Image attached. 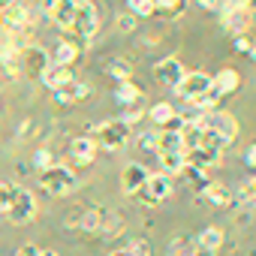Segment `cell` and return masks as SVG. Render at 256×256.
Instances as JSON below:
<instances>
[{
    "label": "cell",
    "mask_w": 256,
    "mask_h": 256,
    "mask_svg": "<svg viewBox=\"0 0 256 256\" xmlns=\"http://www.w3.org/2000/svg\"><path fill=\"white\" fill-rule=\"evenodd\" d=\"M40 187L48 193V196H70L76 187H78V178L70 166H48L46 172H40Z\"/></svg>",
    "instance_id": "1"
},
{
    "label": "cell",
    "mask_w": 256,
    "mask_h": 256,
    "mask_svg": "<svg viewBox=\"0 0 256 256\" xmlns=\"http://www.w3.org/2000/svg\"><path fill=\"white\" fill-rule=\"evenodd\" d=\"M70 30H72V36H76L78 46L100 30V10L90 4V0H78V10H76V18H72Z\"/></svg>",
    "instance_id": "2"
},
{
    "label": "cell",
    "mask_w": 256,
    "mask_h": 256,
    "mask_svg": "<svg viewBox=\"0 0 256 256\" xmlns=\"http://www.w3.org/2000/svg\"><path fill=\"white\" fill-rule=\"evenodd\" d=\"M126 139H130V126H126L120 118H114V120H102L96 126V139L94 142L100 148H106V151H120L126 145Z\"/></svg>",
    "instance_id": "3"
},
{
    "label": "cell",
    "mask_w": 256,
    "mask_h": 256,
    "mask_svg": "<svg viewBox=\"0 0 256 256\" xmlns=\"http://www.w3.org/2000/svg\"><path fill=\"white\" fill-rule=\"evenodd\" d=\"M16 226H22V223H30L34 217H36V199H34V193H28V190H22V187H12V199H10V208L4 211Z\"/></svg>",
    "instance_id": "4"
},
{
    "label": "cell",
    "mask_w": 256,
    "mask_h": 256,
    "mask_svg": "<svg viewBox=\"0 0 256 256\" xmlns=\"http://www.w3.org/2000/svg\"><path fill=\"white\" fill-rule=\"evenodd\" d=\"M220 10H223V28H226L229 34H235V36H241V34L253 24V12H250L244 4H238V0L220 4Z\"/></svg>",
    "instance_id": "5"
},
{
    "label": "cell",
    "mask_w": 256,
    "mask_h": 256,
    "mask_svg": "<svg viewBox=\"0 0 256 256\" xmlns=\"http://www.w3.org/2000/svg\"><path fill=\"white\" fill-rule=\"evenodd\" d=\"M145 205H160L163 199H169L172 196V178L166 175V172H157V175H148V181H145V187L136 193Z\"/></svg>",
    "instance_id": "6"
},
{
    "label": "cell",
    "mask_w": 256,
    "mask_h": 256,
    "mask_svg": "<svg viewBox=\"0 0 256 256\" xmlns=\"http://www.w3.org/2000/svg\"><path fill=\"white\" fill-rule=\"evenodd\" d=\"M211 88H214V82H211V76H208V72H187V76L181 78V84L175 88V94L193 106V102H196L205 90H211Z\"/></svg>",
    "instance_id": "7"
},
{
    "label": "cell",
    "mask_w": 256,
    "mask_h": 256,
    "mask_svg": "<svg viewBox=\"0 0 256 256\" xmlns=\"http://www.w3.org/2000/svg\"><path fill=\"white\" fill-rule=\"evenodd\" d=\"M42 10L60 30H70L76 10H78V0H42Z\"/></svg>",
    "instance_id": "8"
},
{
    "label": "cell",
    "mask_w": 256,
    "mask_h": 256,
    "mask_svg": "<svg viewBox=\"0 0 256 256\" xmlns=\"http://www.w3.org/2000/svg\"><path fill=\"white\" fill-rule=\"evenodd\" d=\"M202 124L208 126V130H214L226 145L238 136V120H235L229 112H217V108H214V112H208V114L202 118Z\"/></svg>",
    "instance_id": "9"
},
{
    "label": "cell",
    "mask_w": 256,
    "mask_h": 256,
    "mask_svg": "<svg viewBox=\"0 0 256 256\" xmlns=\"http://www.w3.org/2000/svg\"><path fill=\"white\" fill-rule=\"evenodd\" d=\"M184 76H187V70H184V64L178 58H160L154 64V78L160 84H166V88H178Z\"/></svg>",
    "instance_id": "10"
},
{
    "label": "cell",
    "mask_w": 256,
    "mask_h": 256,
    "mask_svg": "<svg viewBox=\"0 0 256 256\" xmlns=\"http://www.w3.org/2000/svg\"><path fill=\"white\" fill-rule=\"evenodd\" d=\"M18 64H22L30 76H40V78H42V72L52 66L46 48H40V46H24V48H18Z\"/></svg>",
    "instance_id": "11"
},
{
    "label": "cell",
    "mask_w": 256,
    "mask_h": 256,
    "mask_svg": "<svg viewBox=\"0 0 256 256\" xmlns=\"http://www.w3.org/2000/svg\"><path fill=\"white\" fill-rule=\"evenodd\" d=\"M148 175H151V172L145 169V163H126L124 172H120V190H124L126 196H136V193L145 187Z\"/></svg>",
    "instance_id": "12"
},
{
    "label": "cell",
    "mask_w": 256,
    "mask_h": 256,
    "mask_svg": "<svg viewBox=\"0 0 256 256\" xmlns=\"http://www.w3.org/2000/svg\"><path fill=\"white\" fill-rule=\"evenodd\" d=\"M0 24H4L6 30H22V28H28V24H30L28 6L16 0V4H10L6 10H0Z\"/></svg>",
    "instance_id": "13"
},
{
    "label": "cell",
    "mask_w": 256,
    "mask_h": 256,
    "mask_svg": "<svg viewBox=\"0 0 256 256\" xmlns=\"http://www.w3.org/2000/svg\"><path fill=\"white\" fill-rule=\"evenodd\" d=\"M220 154H223V151H211V148H193V151H187V154H184V166L205 172V169H211V166H217V163H220Z\"/></svg>",
    "instance_id": "14"
},
{
    "label": "cell",
    "mask_w": 256,
    "mask_h": 256,
    "mask_svg": "<svg viewBox=\"0 0 256 256\" xmlns=\"http://www.w3.org/2000/svg\"><path fill=\"white\" fill-rule=\"evenodd\" d=\"M202 196H205L214 208H229V205L235 202V193H232L226 184H220V181H208V184L202 187Z\"/></svg>",
    "instance_id": "15"
},
{
    "label": "cell",
    "mask_w": 256,
    "mask_h": 256,
    "mask_svg": "<svg viewBox=\"0 0 256 256\" xmlns=\"http://www.w3.org/2000/svg\"><path fill=\"white\" fill-rule=\"evenodd\" d=\"M70 157H72L78 166L94 163V157H96V142H94V139H88V136L72 139V142H70Z\"/></svg>",
    "instance_id": "16"
},
{
    "label": "cell",
    "mask_w": 256,
    "mask_h": 256,
    "mask_svg": "<svg viewBox=\"0 0 256 256\" xmlns=\"http://www.w3.org/2000/svg\"><path fill=\"white\" fill-rule=\"evenodd\" d=\"M106 220H108V211H106L102 205H90V208L84 211V217H82V223H78V226H82L88 235H102Z\"/></svg>",
    "instance_id": "17"
},
{
    "label": "cell",
    "mask_w": 256,
    "mask_h": 256,
    "mask_svg": "<svg viewBox=\"0 0 256 256\" xmlns=\"http://www.w3.org/2000/svg\"><path fill=\"white\" fill-rule=\"evenodd\" d=\"M70 82H72V70H70V66L52 64V66L42 72V84H46L48 90H60V88H66Z\"/></svg>",
    "instance_id": "18"
},
{
    "label": "cell",
    "mask_w": 256,
    "mask_h": 256,
    "mask_svg": "<svg viewBox=\"0 0 256 256\" xmlns=\"http://www.w3.org/2000/svg\"><path fill=\"white\" fill-rule=\"evenodd\" d=\"M78 52H82V46H78L76 40H64V42H58L54 64H60V66H70V70H72V64L78 60Z\"/></svg>",
    "instance_id": "19"
},
{
    "label": "cell",
    "mask_w": 256,
    "mask_h": 256,
    "mask_svg": "<svg viewBox=\"0 0 256 256\" xmlns=\"http://www.w3.org/2000/svg\"><path fill=\"white\" fill-rule=\"evenodd\" d=\"M88 94H90V88H88L84 82H70L66 88L54 90V96H58V102H60V106H70V102H76V100H84Z\"/></svg>",
    "instance_id": "20"
},
{
    "label": "cell",
    "mask_w": 256,
    "mask_h": 256,
    "mask_svg": "<svg viewBox=\"0 0 256 256\" xmlns=\"http://www.w3.org/2000/svg\"><path fill=\"white\" fill-rule=\"evenodd\" d=\"M157 154L166 157V154H184V145H181V133L175 130H166L157 136Z\"/></svg>",
    "instance_id": "21"
},
{
    "label": "cell",
    "mask_w": 256,
    "mask_h": 256,
    "mask_svg": "<svg viewBox=\"0 0 256 256\" xmlns=\"http://www.w3.org/2000/svg\"><path fill=\"white\" fill-rule=\"evenodd\" d=\"M211 82H214V88L220 90V96H226V94H235V90H238V84H241V76H238L235 70H220V72H217Z\"/></svg>",
    "instance_id": "22"
},
{
    "label": "cell",
    "mask_w": 256,
    "mask_h": 256,
    "mask_svg": "<svg viewBox=\"0 0 256 256\" xmlns=\"http://www.w3.org/2000/svg\"><path fill=\"white\" fill-rule=\"evenodd\" d=\"M106 72L118 82H130L133 78V64L126 60V58H108L106 60Z\"/></svg>",
    "instance_id": "23"
},
{
    "label": "cell",
    "mask_w": 256,
    "mask_h": 256,
    "mask_svg": "<svg viewBox=\"0 0 256 256\" xmlns=\"http://www.w3.org/2000/svg\"><path fill=\"white\" fill-rule=\"evenodd\" d=\"M114 100L124 102V106H133L142 100V88L130 78V82H118V90H114Z\"/></svg>",
    "instance_id": "24"
},
{
    "label": "cell",
    "mask_w": 256,
    "mask_h": 256,
    "mask_svg": "<svg viewBox=\"0 0 256 256\" xmlns=\"http://www.w3.org/2000/svg\"><path fill=\"white\" fill-rule=\"evenodd\" d=\"M220 244H223V229H217V226L202 229V232H199V238H196V247L211 250V253H217V250H220Z\"/></svg>",
    "instance_id": "25"
},
{
    "label": "cell",
    "mask_w": 256,
    "mask_h": 256,
    "mask_svg": "<svg viewBox=\"0 0 256 256\" xmlns=\"http://www.w3.org/2000/svg\"><path fill=\"white\" fill-rule=\"evenodd\" d=\"M148 118L154 120V124H160V126H169L175 118H178V112L169 106V102H157V106H151V112H148Z\"/></svg>",
    "instance_id": "26"
},
{
    "label": "cell",
    "mask_w": 256,
    "mask_h": 256,
    "mask_svg": "<svg viewBox=\"0 0 256 256\" xmlns=\"http://www.w3.org/2000/svg\"><path fill=\"white\" fill-rule=\"evenodd\" d=\"M126 12L136 18H151L157 12V4L154 0H126Z\"/></svg>",
    "instance_id": "27"
},
{
    "label": "cell",
    "mask_w": 256,
    "mask_h": 256,
    "mask_svg": "<svg viewBox=\"0 0 256 256\" xmlns=\"http://www.w3.org/2000/svg\"><path fill=\"white\" fill-rule=\"evenodd\" d=\"M193 253H196V241H190L184 235H178L166 250V256H193Z\"/></svg>",
    "instance_id": "28"
},
{
    "label": "cell",
    "mask_w": 256,
    "mask_h": 256,
    "mask_svg": "<svg viewBox=\"0 0 256 256\" xmlns=\"http://www.w3.org/2000/svg\"><path fill=\"white\" fill-rule=\"evenodd\" d=\"M217 102H220V90H217V88H211V90H205V94L193 102V108H199V112H214V108H217Z\"/></svg>",
    "instance_id": "29"
},
{
    "label": "cell",
    "mask_w": 256,
    "mask_h": 256,
    "mask_svg": "<svg viewBox=\"0 0 256 256\" xmlns=\"http://www.w3.org/2000/svg\"><path fill=\"white\" fill-rule=\"evenodd\" d=\"M126 250H130L133 256H151V253H154V247H151L148 238H133L130 244H126Z\"/></svg>",
    "instance_id": "30"
},
{
    "label": "cell",
    "mask_w": 256,
    "mask_h": 256,
    "mask_svg": "<svg viewBox=\"0 0 256 256\" xmlns=\"http://www.w3.org/2000/svg\"><path fill=\"white\" fill-rule=\"evenodd\" d=\"M160 163L166 172H184V154H166L160 157Z\"/></svg>",
    "instance_id": "31"
},
{
    "label": "cell",
    "mask_w": 256,
    "mask_h": 256,
    "mask_svg": "<svg viewBox=\"0 0 256 256\" xmlns=\"http://www.w3.org/2000/svg\"><path fill=\"white\" fill-rule=\"evenodd\" d=\"M34 166H36L40 172H46L48 166H54V157H52V151H48V148H40V151L34 154Z\"/></svg>",
    "instance_id": "32"
},
{
    "label": "cell",
    "mask_w": 256,
    "mask_h": 256,
    "mask_svg": "<svg viewBox=\"0 0 256 256\" xmlns=\"http://www.w3.org/2000/svg\"><path fill=\"white\" fill-rule=\"evenodd\" d=\"M114 24H118V30H120V34H133V30H136V16L120 12V16L114 18Z\"/></svg>",
    "instance_id": "33"
},
{
    "label": "cell",
    "mask_w": 256,
    "mask_h": 256,
    "mask_svg": "<svg viewBox=\"0 0 256 256\" xmlns=\"http://www.w3.org/2000/svg\"><path fill=\"white\" fill-rule=\"evenodd\" d=\"M120 232H124V220L114 217V214H108V220H106V226H102V235L108 238V235H120Z\"/></svg>",
    "instance_id": "34"
},
{
    "label": "cell",
    "mask_w": 256,
    "mask_h": 256,
    "mask_svg": "<svg viewBox=\"0 0 256 256\" xmlns=\"http://www.w3.org/2000/svg\"><path fill=\"white\" fill-rule=\"evenodd\" d=\"M250 46H253V40H250L247 34H241V36H235V40H232V48H235V52H241V54H250Z\"/></svg>",
    "instance_id": "35"
},
{
    "label": "cell",
    "mask_w": 256,
    "mask_h": 256,
    "mask_svg": "<svg viewBox=\"0 0 256 256\" xmlns=\"http://www.w3.org/2000/svg\"><path fill=\"white\" fill-rule=\"evenodd\" d=\"M10 199H12V184H4V181H0V211L10 208Z\"/></svg>",
    "instance_id": "36"
},
{
    "label": "cell",
    "mask_w": 256,
    "mask_h": 256,
    "mask_svg": "<svg viewBox=\"0 0 256 256\" xmlns=\"http://www.w3.org/2000/svg\"><path fill=\"white\" fill-rule=\"evenodd\" d=\"M139 148L157 151V133H142V136H139Z\"/></svg>",
    "instance_id": "37"
},
{
    "label": "cell",
    "mask_w": 256,
    "mask_h": 256,
    "mask_svg": "<svg viewBox=\"0 0 256 256\" xmlns=\"http://www.w3.org/2000/svg\"><path fill=\"white\" fill-rule=\"evenodd\" d=\"M16 256H42V250H40L36 244H22V247L16 250Z\"/></svg>",
    "instance_id": "38"
},
{
    "label": "cell",
    "mask_w": 256,
    "mask_h": 256,
    "mask_svg": "<svg viewBox=\"0 0 256 256\" xmlns=\"http://www.w3.org/2000/svg\"><path fill=\"white\" fill-rule=\"evenodd\" d=\"M244 199H250V202L256 205V178H250V184L244 187Z\"/></svg>",
    "instance_id": "39"
},
{
    "label": "cell",
    "mask_w": 256,
    "mask_h": 256,
    "mask_svg": "<svg viewBox=\"0 0 256 256\" xmlns=\"http://www.w3.org/2000/svg\"><path fill=\"white\" fill-rule=\"evenodd\" d=\"M196 4H199L202 10H211V12H214V10H220V0H196Z\"/></svg>",
    "instance_id": "40"
},
{
    "label": "cell",
    "mask_w": 256,
    "mask_h": 256,
    "mask_svg": "<svg viewBox=\"0 0 256 256\" xmlns=\"http://www.w3.org/2000/svg\"><path fill=\"white\" fill-rule=\"evenodd\" d=\"M244 160H247V166H256V145H250V148H247Z\"/></svg>",
    "instance_id": "41"
},
{
    "label": "cell",
    "mask_w": 256,
    "mask_h": 256,
    "mask_svg": "<svg viewBox=\"0 0 256 256\" xmlns=\"http://www.w3.org/2000/svg\"><path fill=\"white\" fill-rule=\"evenodd\" d=\"M108 256H133V253H130V250H126V247H118V250H112Z\"/></svg>",
    "instance_id": "42"
},
{
    "label": "cell",
    "mask_w": 256,
    "mask_h": 256,
    "mask_svg": "<svg viewBox=\"0 0 256 256\" xmlns=\"http://www.w3.org/2000/svg\"><path fill=\"white\" fill-rule=\"evenodd\" d=\"M193 256H214V253H211V250H202V247H196V253H193Z\"/></svg>",
    "instance_id": "43"
},
{
    "label": "cell",
    "mask_w": 256,
    "mask_h": 256,
    "mask_svg": "<svg viewBox=\"0 0 256 256\" xmlns=\"http://www.w3.org/2000/svg\"><path fill=\"white\" fill-rule=\"evenodd\" d=\"M10 4H16V0H0V10H6Z\"/></svg>",
    "instance_id": "44"
},
{
    "label": "cell",
    "mask_w": 256,
    "mask_h": 256,
    "mask_svg": "<svg viewBox=\"0 0 256 256\" xmlns=\"http://www.w3.org/2000/svg\"><path fill=\"white\" fill-rule=\"evenodd\" d=\"M250 58L256 60V40H253V46H250Z\"/></svg>",
    "instance_id": "45"
},
{
    "label": "cell",
    "mask_w": 256,
    "mask_h": 256,
    "mask_svg": "<svg viewBox=\"0 0 256 256\" xmlns=\"http://www.w3.org/2000/svg\"><path fill=\"white\" fill-rule=\"evenodd\" d=\"M42 256H58V253L54 250H42Z\"/></svg>",
    "instance_id": "46"
}]
</instances>
